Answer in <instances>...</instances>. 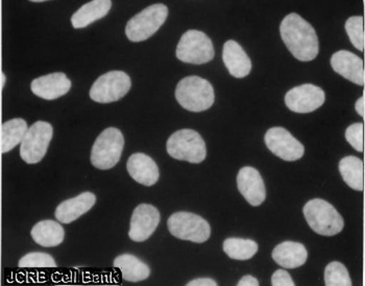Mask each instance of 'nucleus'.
I'll return each instance as SVG.
<instances>
[{
	"mask_svg": "<svg viewBox=\"0 0 365 286\" xmlns=\"http://www.w3.org/2000/svg\"><path fill=\"white\" fill-rule=\"evenodd\" d=\"M259 245L252 240L245 238H227L224 242L225 253L236 260H247L256 255Z\"/></svg>",
	"mask_w": 365,
	"mask_h": 286,
	"instance_id": "nucleus-26",
	"label": "nucleus"
},
{
	"mask_svg": "<svg viewBox=\"0 0 365 286\" xmlns=\"http://www.w3.org/2000/svg\"><path fill=\"white\" fill-rule=\"evenodd\" d=\"M282 40L297 60L309 62L319 55V44L317 31L301 16L289 14L280 26Z\"/></svg>",
	"mask_w": 365,
	"mask_h": 286,
	"instance_id": "nucleus-1",
	"label": "nucleus"
},
{
	"mask_svg": "<svg viewBox=\"0 0 365 286\" xmlns=\"http://www.w3.org/2000/svg\"><path fill=\"white\" fill-rule=\"evenodd\" d=\"M31 1H33V2H42V1H47V0H31Z\"/></svg>",
	"mask_w": 365,
	"mask_h": 286,
	"instance_id": "nucleus-36",
	"label": "nucleus"
},
{
	"mask_svg": "<svg viewBox=\"0 0 365 286\" xmlns=\"http://www.w3.org/2000/svg\"><path fill=\"white\" fill-rule=\"evenodd\" d=\"M31 89L40 98L55 100L68 93L71 89V82L64 73H51L34 80Z\"/></svg>",
	"mask_w": 365,
	"mask_h": 286,
	"instance_id": "nucleus-16",
	"label": "nucleus"
},
{
	"mask_svg": "<svg viewBox=\"0 0 365 286\" xmlns=\"http://www.w3.org/2000/svg\"><path fill=\"white\" fill-rule=\"evenodd\" d=\"M264 139L268 149L283 161H297L305 152L303 144L283 127L270 128L265 134Z\"/></svg>",
	"mask_w": 365,
	"mask_h": 286,
	"instance_id": "nucleus-11",
	"label": "nucleus"
},
{
	"mask_svg": "<svg viewBox=\"0 0 365 286\" xmlns=\"http://www.w3.org/2000/svg\"><path fill=\"white\" fill-rule=\"evenodd\" d=\"M272 285L274 286H294L295 283L292 280L289 272L285 270H278L274 272L272 277Z\"/></svg>",
	"mask_w": 365,
	"mask_h": 286,
	"instance_id": "nucleus-31",
	"label": "nucleus"
},
{
	"mask_svg": "<svg viewBox=\"0 0 365 286\" xmlns=\"http://www.w3.org/2000/svg\"><path fill=\"white\" fill-rule=\"evenodd\" d=\"M53 136L51 124L38 121L29 128L20 146V157L26 164L40 163L46 154Z\"/></svg>",
	"mask_w": 365,
	"mask_h": 286,
	"instance_id": "nucleus-10",
	"label": "nucleus"
},
{
	"mask_svg": "<svg viewBox=\"0 0 365 286\" xmlns=\"http://www.w3.org/2000/svg\"><path fill=\"white\" fill-rule=\"evenodd\" d=\"M331 66L336 73L358 85H364V60L348 51H339L331 58Z\"/></svg>",
	"mask_w": 365,
	"mask_h": 286,
	"instance_id": "nucleus-15",
	"label": "nucleus"
},
{
	"mask_svg": "<svg viewBox=\"0 0 365 286\" xmlns=\"http://www.w3.org/2000/svg\"><path fill=\"white\" fill-rule=\"evenodd\" d=\"M355 110L356 112H357V114L359 115V116H361L362 118L365 116V97L364 95L362 97H360L359 99H358L357 102L355 103Z\"/></svg>",
	"mask_w": 365,
	"mask_h": 286,
	"instance_id": "nucleus-34",
	"label": "nucleus"
},
{
	"mask_svg": "<svg viewBox=\"0 0 365 286\" xmlns=\"http://www.w3.org/2000/svg\"><path fill=\"white\" fill-rule=\"evenodd\" d=\"M324 283L327 286H351L348 270L339 261H333L324 270Z\"/></svg>",
	"mask_w": 365,
	"mask_h": 286,
	"instance_id": "nucleus-27",
	"label": "nucleus"
},
{
	"mask_svg": "<svg viewBox=\"0 0 365 286\" xmlns=\"http://www.w3.org/2000/svg\"><path fill=\"white\" fill-rule=\"evenodd\" d=\"M326 94L317 85H299L287 92L285 95V105L292 112L297 114H308L314 112L324 105Z\"/></svg>",
	"mask_w": 365,
	"mask_h": 286,
	"instance_id": "nucleus-12",
	"label": "nucleus"
},
{
	"mask_svg": "<svg viewBox=\"0 0 365 286\" xmlns=\"http://www.w3.org/2000/svg\"><path fill=\"white\" fill-rule=\"evenodd\" d=\"M112 8L111 0H92L81 6L71 17L72 26L74 28H87L93 22L107 16Z\"/></svg>",
	"mask_w": 365,
	"mask_h": 286,
	"instance_id": "nucleus-21",
	"label": "nucleus"
},
{
	"mask_svg": "<svg viewBox=\"0 0 365 286\" xmlns=\"http://www.w3.org/2000/svg\"><path fill=\"white\" fill-rule=\"evenodd\" d=\"M168 231L177 238L189 242H207L211 235V227L204 218L195 213L180 211L173 213L168 221Z\"/></svg>",
	"mask_w": 365,
	"mask_h": 286,
	"instance_id": "nucleus-7",
	"label": "nucleus"
},
{
	"mask_svg": "<svg viewBox=\"0 0 365 286\" xmlns=\"http://www.w3.org/2000/svg\"><path fill=\"white\" fill-rule=\"evenodd\" d=\"M258 279L251 276V275H247V276L242 277L240 281L237 283L238 286H259Z\"/></svg>",
	"mask_w": 365,
	"mask_h": 286,
	"instance_id": "nucleus-33",
	"label": "nucleus"
},
{
	"mask_svg": "<svg viewBox=\"0 0 365 286\" xmlns=\"http://www.w3.org/2000/svg\"><path fill=\"white\" fill-rule=\"evenodd\" d=\"M214 55L210 38L202 31H186L178 44L177 58L187 64H206L213 60Z\"/></svg>",
	"mask_w": 365,
	"mask_h": 286,
	"instance_id": "nucleus-8",
	"label": "nucleus"
},
{
	"mask_svg": "<svg viewBox=\"0 0 365 286\" xmlns=\"http://www.w3.org/2000/svg\"><path fill=\"white\" fill-rule=\"evenodd\" d=\"M159 211L150 204H140L135 208L130 218L128 238L133 242L142 243L148 240L159 225Z\"/></svg>",
	"mask_w": 365,
	"mask_h": 286,
	"instance_id": "nucleus-13",
	"label": "nucleus"
},
{
	"mask_svg": "<svg viewBox=\"0 0 365 286\" xmlns=\"http://www.w3.org/2000/svg\"><path fill=\"white\" fill-rule=\"evenodd\" d=\"M346 141L358 152H364V124L354 123L346 128Z\"/></svg>",
	"mask_w": 365,
	"mask_h": 286,
	"instance_id": "nucleus-30",
	"label": "nucleus"
},
{
	"mask_svg": "<svg viewBox=\"0 0 365 286\" xmlns=\"http://www.w3.org/2000/svg\"><path fill=\"white\" fill-rule=\"evenodd\" d=\"M125 147V137L120 130L109 127L96 139L91 150V164L99 170L114 168L120 161Z\"/></svg>",
	"mask_w": 365,
	"mask_h": 286,
	"instance_id": "nucleus-5",
	"label": "nucleus"
},
{
	"mask_svg": "<svg viewBox=\"0 0 365 286\" xmlns=\"http://www.w3.org/2000/svg\"><path fill=\"white\" fill-rule=\"evenodd\" d=\"M272 258L285 269H297L305 265L308 251L305 245L297 242L281 243L272 251Z\"/></svg>",
	"mask_w": 365,
	"mask_h": 286,
	"instance_id": "nucleus-20",
	"label": "nucleus"
},
{
	"mask_svg": "<svg viewBox=\"0 0 365 286\" xmlns=\"http://www.w3.org/2000/svg\"><path fill=\"white\" fill-rule=\"evenodd\" d=\"M31 238L38 245L45 248L56 247L65 238L62 225L53 220H44L37 223L31 229Z\"/></svg>",
	"mask_w": 365,
	"mask_h": 286,
	"instance_id": "nucleus-23",
	"label": "nucleus"
},
{
	"mask_svg": "<svg viewBox=\"0 0 365 286\" xmlns=\"http://www.w3.org/2000/svg\"><path fill=\"white\" fill-rule=\"evenodd\" d=\"M128 174L130 177L145 186H152L159 180V168L154 159L144 153H135L130 155L127 163Z\"/></svg>",
	"mask_w": 365,
	"mask_h": 286,
	"instance_id": "nucleus-18",
	"label": "nucleus"
},
{
	"mask_svg": "<svg viewBox=\"0 0 365 286\" xmlns=\"http://www.w3.org/2000/svg\"><path fill=\"white\" fill-rule=\"evenodd\" d=\"M19 268H56L53 256L43 252H31L20 258Z\"/></svg>",
	"mask_w": 365,
	"mask_h": 286,
	"instance_id": "nucleus-29",
	"label": "nucleus"
},
{
	"mask_svg": "<svg viewBox=\"0 0 365 286\" xmlns=\"http://www.w3.org/2000/svg\"><path fill=\"white\" fill-rule=\"evenodd\" d=\"M187 286H217V283L213 279L197 278L187 283Z\"/></svg>",
	"mask_w": 365,
	"mask_h": 286,
	"instance_id": "nucleus-32",
	"label": "nucleus"
},
{
	"mask_svg": "<svg viewBox=\"0 0 365 286\" xmlns=\"http://www.w3.org/2000/svg\"><path fill=\"white\" fill-rule=\"evenodd\" d=\"M29 126L26 120L15 118L6 121L1 125V153H6L14 149L16 146L21 144L28 132Z\"/></svg>",
	"mask_w": 365,
	"mask_h": 286,
	"instance_id": "nucleus-24",
	"label": "nucleus"
},
{
	"mask_svg": "<svg viewBox=\"0 0 365 286\" xmlns=\"http://www.w3.org/2000/svg\"><path fill=\"white\" fill-rule=\"evenodd\" d=\"M222 60L227 71L236 78H243L251 73V58L237 42L230 40L224 45Z\"/></svg>",
	"mask_w": 365,
	"mask_h": 286,
	"instance_id": "nucleus-19",
	"label": "nucleus"
},
{
	"mask_svg": "<svg viewBox=\"0 0 365 286\" xmlns=\"http://www.w3.org/2000/svg\"><path fill=\"white\" fill-rule=\"evenodd\" d=\"M96 203V196L90 191H85L58 205L55 213L56 220L63 224H71L88 213Z\"/></svg>",
	"mask_w": 365,
	"mask_h": 286,
	"instance_id": "nucleus-17",
	"label": "nucleus"
},
{
	"mask_svg": "<svg viewBox=\"0 0 365 286\" xmlns=\"http://www.w3.org/2000/svg\"><path fill=\"white\" fill-rule=\"evenodd\" d=\"M344 28H346V33H348L353 46L359 51H364V18H362L361 16H353V17L349 18V19L346 20Z\"/></svg>",
	"mask_w": 365,
	"mask_h": 286,
	"instance_id": "nucleus-28",
	"label": "nucleus"
},
{
	"mask_svg": "<svg viewBox=\"0 0 365 286\" xmlns=\"http://www.w3.org/2000/svg\"><path fill=\"white\" fill-rule=\"evenodd\" d=\"M0 78H1V90L4 89V85H6V76L4 75V72L0 73Z\"/></svg>",
	"mask_w": 365,
	"mask_h": 286,
	"instance_id": "nucleus-35",
	"label": "nucleus"
},
{
	"mask_svg": "<svg viewBox=\"0 0 365 286\" xmlns=\"http://www.w3.org/2000/svg\"><path fill=\"white\" fill-rule=\"evenodd\" d=\"M303 213L310 228L321 235H335L344 229V218L326 200H310L304 206Z\"/></svg>",
	"mask_w": 365,
	"mask_h": 286,
	"instance_id": "nucleus-3",
	"label": "nucleus"
},
{
	"mask_svg": "<svg viewBox=\"0 0 365 286\" xmlns=\"http://www.w3.org/2000/svg\"><path fill=\"white\" fill-rule=\"evenodd\" d=\"M132 87L130 76L123 71H110L96 80L90 89V98L98 103H111L123 98Z\"/></svg>",
	"mask_w": 365,
	"mask_h": 286,
	"instance_id": "nucleus-9",
	"label": "nucleus"
},
{
	"mask_svg": "<svg viewBox=\"0 0 365 286\" xmlns=\"http://www.w3.org/2000/svg\"><path fill=\"white\" fill-rule=\"evenodd\" d=\"M114 267L121 272V276L128 282L145 280L150 275V267L132 254H123L115 258Z\"/></svg>",
	"mask_w": 365,
	"mask_h": 286,
	"instance_id": "nucleus-22",
	"label": "nucleus"
},
{
	"mask_svg": "<svg viewBox=\"0 0 365 286\" xmlns=\"http://www.w3.org/2000/svg\"><path fill=\"white\" fill-rule=\"evenodd\" d=\"M166 149L173 159L191 164H200L207 157L206 143L192 129H182L171 134Z\"/></svg>",
	"mask_w": 365,
	"mask_h": 286,
	"instance_id": "nucleus-4",
	"label": "nucleus"
},
{
	"mask_svg": "<svg viewBox=\"0 0 365 286\" xmlns=\"http://www.w3.org/2000/svg\"><path fill=\"white\" fill-rule=\"evenodd\" d=\"M237 186L241 195L250 204L259 206L267 198L264 181L253 166H243L237 175Z\"/></svg>",
	"mask_w": 365,
	"mask_h": 286,
	"instance_id": "nucleus-14",
	"label": "nucleus"
},
{
	"mask_svg": "<svg viewBox=\"0 0 365 286\" xmlns=\"http://www.w3.org/2000/svg\"><path fill=\"white\" fill-rule=\"evenodd\" d=\"M175 98L185 110L200 112L210 109L215 94L208 80L200 76H188L178 83Z\"/></svg>",
	"mask_w": 365,
	"mask_h": 286,
	"instance_id": "nucleus-2",
	"label": "nucleus"
},
{
	"mask_svg": "<svg viewBox=\"0 0 365 286\" xmlns=\"http://www.w3.org/2000/svg\"><path fill=\"white\" fill-rule=\"evenodd\" d=\"M339 172L342 179L351 189L355 191H364V161L356 157H346L340 161Z\"/></svg>",
	"mask_w": 365,
	"mask_h": 286,
	"instance_id": "nucleus-25",
	"label": "nucleus"
},
{
	"mask_svg": "<svg viewBox=\"0 0 365 286\" xmlns=\"http://www.w3.org/2000/svg\"><path fill=\"white\" fill-rule=\"evenodd\" d=\"M168 6L162 4H153L128 22L125 35L132 42H142L150 39L168 19Z\"/></svg>",
	"mask_w": 365,
	"mask_h": 286,
	"instance_id": "nucleus-6",
	"label": "nucleus"
}]
</instances>
